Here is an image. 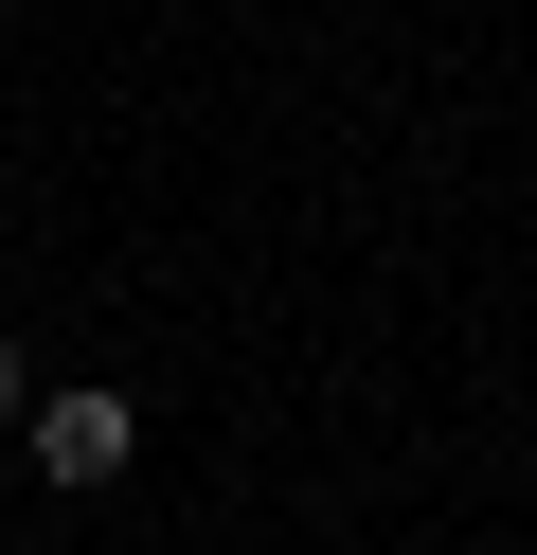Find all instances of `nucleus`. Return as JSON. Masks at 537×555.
<instances>
[{
	"instance_id": "nucleus-2",
	"label": "nucleus",
	"mask_w": 537,
	"mask_h": 555,
	"mask_svg": "<svg viewBox=\"0 0 537 555\" xmlns=\"http://www.w3.org/2000/svg\"><path fill=\"white\" fill-rule=\"evenodd\" d=\"M18 412H36V376H18V340H0V448H18Z\"/></svg>"
},
{
	"instance_id": "nucleus-1",
	"label": "nucleus",
	"mask_w": 537,
	"mask_h": 555,
	"mask_svg": "<svg viewBox=\"0 0 537 555\" xmlns=\"http://www.w3.org/2000/svg\"><path fill=\"white\" fill-rule=\"evenodd\" d=\"M18 448H36V483H54V502H90V483H126V466H143V412L107 395V376H72V395H36V412H18Z\"/></svg>"
}]
</instances>
